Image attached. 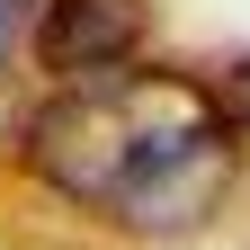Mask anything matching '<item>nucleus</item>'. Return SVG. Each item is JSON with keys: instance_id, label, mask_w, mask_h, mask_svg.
Returning a JSON list of instances; mask_svg holds the SVG:
<instances>
[{"instance_id": "obj_3", "label": "nucleus", "mask_w": 250, "mask_h": 250, "mask_svg": "<svg viewBox=\"0 0 250 250\" xmlns=\"http://www.w3.org/2000/svg\"><path fill=\"white\" fill-rule=\"evenodd\" d=\"M36 18H45V0H0V89H9V72L36 45Z\"/></svg>"}, {"instance_id": "obj_1", "label": "nucleus", "mask_w": 250, "mask_h": 250, "mask_svg": "<svg viewBox=\"0 0 250 250\" xmlns=\"http://www.w3.org/2000/svg\"><path fill=\"white\" fill-rule=\"evenodd\" d=\"M18 152L81 214L170 241V232H197L232 197L241 125L224 107V89H206V81L107 72V81H72L54 107H36Z\"/></svg>"}, {"instance_id": "obj_2", "label": "nucleus", "mask_w": 250, "mask_h": 250, "mask_svg": "<svg viewBox=\"0 0 250 250\" xmlns=\"http://www.w3.org/2000/svg\"><path fill=\"white\" fill-rule=\"evenodd\" d=\"M143 54V0H45L36 18V62L72 81H107Z\"/></svg>"}, {"instance_id": "obj_4", "label": "nucleus", "mask_w": 250, "mask_h": 250, "mask_svg": "<svg viewBox=\"0 0 250 250\" xmlns=\"http://www.w3.org/2000/svg\"><path fill=\"white\" fill-rule=\"evenodd\" d=\"M224 107H232V125L250 134V62H232V81H224Z\"/></svg>"}]
</instances>
